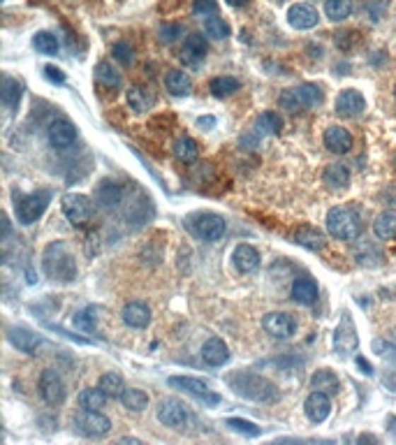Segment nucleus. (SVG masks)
Segmentation results:
<instances>
[{"label": "nucleus", "instance_id": "nucleus-33", "mask_svg": "<svg viewBox=\"0 0 396 445\" xmlns=\"http://www.w3.org/2000/svg\"><path fill=\"white\" fill-rule=\"evenodd\" d=\"M373 232L378 239H396V212L394 209H387V212H383L375 218Z\"/></svg>", "mask_w": 396, "mask_h": 445}, {"label": "nucleus", "instance_id": "nucleus-5", "mask_svg": "<svg viewBox=\"0 0 396 445\" xmlns=\"http://www.w3.org/2000/svg\"><path fill=\"white\" fill-rule=\"evenodd\" d=\"M49 202H52V190L42 188V190H35L30 192V195H23L16 200L14 204V214H16V221H19L21 225H33L37 223L42 214L47 212Z\"/></svg>", "mask_w": 396, "mask_h": 445}, {"label": "nucleus", "instance_id": "nucleus-36", "mask_svg": "<svg viewBox=\"0 0 396 445\" xmlns=\"http://www.w3.org/2000/svg\"><path fill=\"white\" fill-rule=\"evenodd\" d=\"M107 399L109 397L100 388H86V390H81L79 397H77L79 408H83V410H100V408H105Z\"/></svg>", "mask_w": 396, "mask_h": 445}, {"label": "nucleus", "instance_id": "nucleus-2", "mask_svg": "<svg viewBox=\"0 0 396 445\" xmlns=\"http://www.w3.org/2000/svg\"><path fill=\"white\" fill-rule=\"evenodd\" d=\"M227 385L239 394L243 399L250 401H260V404H267V401H276L281 394H278V388L267 381L264 376L252 374V371H234L227 376Z\"/></svg>", "mask_w": 396, "mask_h": 445}, {"label": "nucleus", "instance_id": "nucleus-12", "mask_svg": "<svg viewBox=\"0 0 396 445\" xmlns=\"http://www.w3.org/2000/svg\"><path fill=\"white\" fill-rule=\"evenodd\" d=\"M40 394H42V399H45V404L61 406L67 397V390H65L61 374L54 371V369H45L40 376Z\"/></svg>", "mask_w": 396, "mask_h": 445}, {"label": "nucleus", "instance_id": "nucleus-27", "mask_svg": "<svg viewBox=\"0 0 396 445\" xmlns=\"http://www.w3.org/2000/svg\"><path fill=\"white\" fill-rule=\"evenodd\" d=\"M294 241L308 250H322L327 246L325 232L318 230L315 225H301V228H297V232H294Z\"/></svg>", "mask_w": 396, "mask_h": 445}, {"label": "nucleus", "instance_id": "nucleus-41", "mask_svg": "<svg viewBox=\"0 0 396 445\" xmlns=\"http://www.w3.org/2000/svg\"><path fill=\"white\" fill-rule=\"evenodd\" d=\"M299 91V98H301V103H304V109H313V107H320L322 105V100H325V93H322V88L318 86V83H301V86H297Z\"/></svg>", "mask_w": 396, "mask_h": 445}, {"label": "nucleus", "instance_id": "nucleus-54", "mask_svg": "<svg viewBox=\"0 0 396 445\" xmlns=\"http://www.w3.org/2000/svg\"><path fill=\"white\" fill-rule=\"evenodd\" d=\"M227 5H232V7H246L250 0H225Z\"/></svg>", "mask_w": 396, "mask_h": 445}, {"label": "nucleus", "instance_id": "nucleus-53", "mask_svg": "<svg viewBox=\"0 0 396 445\" xmlns=\"http://www.w3.org/2000/svg\"><path fill=\"white\" fill-rule=\"evenodd\" d=\"M357 366L361 369V374H366V376H373V366H371L364 357H357Z\"/></svg>", "mask_w": 396, "mask_h": 445}, {"label": "nucleus", "instance_id": "nucleus-19", "mask_svg": "<svg viewBox=\"0 0 396 445\" xmlns=\"http://www.w3.org/2000/svg\"><path fill=\"white\" fill-rule=\"evenodd\" d=\"M206 40L204 35H199V33H195V35H188L185 37V45L181 47V63L188 65V68H197V65L206 58Z\"/></svg>", "mask_w": 396, "mask_h": 445}, {"label": "nucleus", "instance_id": "nucleus-25", "mask_svg": "<svg viewBox=\"0 0 396 445\" xmlns=\"http://www.w3.org/2000/svg\"><path fill=\"white\" fill-rule=\"evenodd\" d=\"M123 323L132 327V330H144L151 323V308L144 304V301H128L121 311Z\"/></svg>", "mask_w": 396, "mask_h": 445}, {"label": "nucleus", "instance_id": "nucleus-52", "mask_svg": "<svg viewBox=\"0 0 396 445\" xmlns=\"http://www.w3.org/2000/svg\"><path fill=\"white\" fill-rule=\"evenodd\" d=\"M197 128L211 130V128H216V119H214V116H199V119H197Z\"/></svg>", "mask_w": 396, "mask_h": 445}, {"label": "nucleus", "instance_id": "nucleus-24", "mask_svg": "<svg viewBox=\"0 0 396 445\" xmlns=\"http://www.w3.org/2000/svg\"><path fill=\"white\" fill-rule=\"evenodd\" d=\"M202 359H204V364L209 366H223L230 362V348H227V343L223 339L211 337L202 346Z\"/></svg>", "mask_w": 396, "mask_h": 445}, {"label": "nucleus", "instance_id": "nucleus-13", "mask_svg": "<svg viewBox=\"0 0 396 445\" xmlns=\"http://www.w3.org/2000/svg\"><path fill=\"white\" fill-rule=\"evenodd\" d=\"M77 125L67 119H54L47 128V139L54 149H67L77 141Z\"/></svg>", "mask_w": 396, "mask_h": 445}, {"label": "nucleus", "instance_id": "nucleus-7", "mask_svg": "<svg viewBox=\"0 0 396 445\" xmlns=\"http://www.w3.org/2000/svg\"><path fill=\"white\" fill-rule=\"evenodd\" d=\"M170 388L174 390H181L185 394H190V397H195L197 401H202V404L206 406H218L221 404V397H218L216 392H211V388L199 381V378H192V376H170Z\"/></svg>", "mask_w": 396, "mask_h": 445}, {"label": "nucleus", "instance_id": "nucleus-4", "mask_svg": "<svg viewBox=\"0 0 396 445\" xmlns=\"http://www.w3.org/2000/svg\"><path fill=\"white\" fill-rule=\"evenodd\" d=\"M185 230H188L192 237L199 239V241H221L227 232V221L221 214H214V212H197V214H190L185 218Z\"/></svg>", "mask_w": 396, "mask_h": 445}, {"label": "nucleus", "instance_id": "nucleus-23", "mask_svg": "<svg viewBox=\"0 0 396 445\" xmlns=\"http://www.w3.org/2000/svg\"><path fill=\"white\" fill-rule=\"evenodd\" d=\"M232 262H234V270L239 274L255 272L260 267V250L255 246H250V243H239L232 253Z\"/></svg>", "mask_w": 396, "mask_h": 445}, {"label": "nucleus", "instance_id": "nucleus-34", "mask_svg": "<svg viewBox=\"0 0 396 445\" xmlns=\"http://www.w3.org/2000/svg\"><path fill=\"white\" fill-rule=\"evenodd\" d=\"M98 388L103 390L109 399H121V394L125 390V381L119 371H107V374H103V378H100Z\"/></svg>", "mask_w": 396, "mask_h": 445}, {"label": "nucleus", "instance_id": "nucleus-32", "mask_svg": "<svg viewBox=\"0 0 396 445\" xmlns=\"http://www.w3.org/2000/svg\"><path fill=\"white\" fill-rule=\"evenodd\" d=\"M121 404L132 413H141V410L148 408V394L139 388H125L121 394Z\"/></svg>", "mask_w": 396, "mask_h": 445}, {"label": "nucleus", "instance_id": "nucleus-50", "mask_svg": "<svg viewBox=\"0 0 396 445\" xmlns=\"http://www.w3.org/2000/svg\"><path fill=\"white\" fill-rule=\"evenodd\" d=\"M364 12H366V19L368 21L378 23V21H380L383 12H385V0H368L366 7H364Z\"/></svg>", "mask_w": 396, "mask_h": 445}, {"label": "nucleus", "instance_id": "nucleus-29", "mask_svg": "<svg viewBox=\"0 0 396 445\" xmlns=\"http://www.w3.org/2000/svg\"><path fill=\"white\" fill-rule=\"evenodd\" d=\"M165 88L176 98H185L192 91V79L183 70H170L165 74Z\"/></svg>", "mask_w": 396, "mask_h": 445}, {"label": "nucleus", "instance_id": "nucleus-55", "mask_svg": "<svg viewBox=\"0 0 396 445\" xmlns=\"http://www.w3.org/2000/svg\"><path fill=\"white\" fill-rule=\"evenodd\" d=\"M394 98H396V86H394Z\"/></svg>", "mask_w": 396, "mask_h": 445}, {"label": "nucleus", "instance_id": "nucleus-20", "mask_svg": "<svg viewBox=\"0 0 396 445\" xmlns=\"http://www.w3.org/2000/svg\"><path fill=\"white\" fill-rule=\"evenodd\" d=\"M322 141H325L327 151H332L336 156L350 154V149H352V135L343 128V125H330V128L325 130Z\"/></svg>", "mask_w": 396, "mask_h": 445}, {"label": "nucleus", "instance_id": "nucleus-45", "mask_svg": "<svg viewBox=\"0 0 396 445\" xmlns=\"http://www.w3.org/2000/svg\"><path fill=\"white\" fill-rule=\"evenodd\" d=\"M225 424L230 427L232 432H237V434L248 436V439H257V436L262 434V429H260L257 424H252L250 420H241V417H227V420H225Z\"/></svg>", "mask_w": 396, "mask_h": 445}, {"label": "nucleus", "instance_id": "nucleus-14", "mask_svg": "<svg viewBox=\"0 0 396 445\" xmlns=\"http://www.w3.org/2000/svg\"><path fill=\"white\" fill-rule=\"evenodd\" d=\"M304 413L306 417L310 420L313 424H322L327 417H330L332 413V401H330V394L327 392H320V390H313L306 397L304 401Z\"/></svg>", "mask_w": 396, "mask_h": 445}, {"label": "nucleus", "instance_id": "nucleus-51", "mask_svg": "<svg viewBox=\"0 0 396 445\" xmlns=\"http://www.w3.org/2000/svg\"><path fill=\"white\" fill-rule=\"evenodd\" d=\"M45 77L54 83H65V72L56 65H45Z\"/></svg>", "mask_w": 396, "mask_h": 445}, {"label": "nucleus", "instance_id": "nucleus-26", "mask_svg": "<svg viewBox=\"0 0 396 445\" xmlns=\"http://www.w3.org/2000/svg\"><path fill=\"white\" fill-rule=\"evenodd\" d=\"M290 295L301 306L315 304V299H318V283L310 279V276H301V279H297V281L292 283Z\"/></svg>", "mask_w": 396, "mask_h": 445}, {"label": "nucleus", "instance_id": "nucleus-21", "mask_svg": "<svg viewBox=\"0 0 396 445\" xmlns=\"http://www.w3.org/2000/svg\"><path fill=\"white\" fill-rule=\"evenodd\" d=\"M125 103L134 114H146L156 107V93L148 86H130L125 93Z\"/></svg>", "mask_w": 396, "mask_h": 445}, {"label": "nucleus", "instance_id": "nucleus-38", "mask_svg": "<svg viewBox=\"0 0 396 445\" xmlns=\"http://www.w3.org/2000/svg\"><path fill=\"white\" fill-rule=\"evenodd\" d=\"M33 47L45 56H56L58 52H61V42H58V37L49 30L35 33V35H33Z\"/></svg>", "mask_w": 396, "mask_h": 445}, {"label": "nucleus", "instance_id": "nucleus-16", "mask_svg": "<svg viewBox=\"0 0 396 445\" xmlns=\"http://www.w3.org/2000/svg\"><path fill=\"white\" fill-rule=\"evenodd\" d=\"M352 258H355V262L357 265H361V267H380L383 265V260H385V255H383V248L378 246V243H373V241H368V239H359V241H355L352 243Z\"/></svg>", "mask_w": 396, "mask_h": 445}, {"label": "nucleus", "instance_id": "nucleus-47", "mask_svg": "<svg viewBox=\"0 0 396 445\" xmlns=\"http://www.w3.org/2000/svg\"><path fill=\"white\" fill-rule=\"evenodd\" d=\"M98 311L88 306V308H83L79 311L77 316H74V327H79L81 332H95V325H98Z\"/></svg>", "mask_w": 396, "mask_h": 445}, {"label": "nucleus", "instance_id": "nucleus-28", "mask_svg": "<svg viewBox=\"0 0 396 445\" xmlns=\"http://www.w3.org/2000/svg\"><path fill=\"white\" fill-rule=\"evenodd\" d=\"M322 181H325V186L332 188V190L348 188V183H350V167L343 165V163L327 165L325 172H322Z\"/></svg>", "mask_w": 396, "mask_h": 445}, {"label": "nucleus", "instance_id": "nucleus-10", "mask_svg": "<svg viewBox=\"0 0 396 445\" xmlns=\"http://www.w3.org/2000/svg\"><path fill=\"white\" fill-rule=\"evenodd\" d=\"M156 417L160 424L170 427V429H185L192 420L188 406L179 399H163L156 408Z\"/></svg>", "mask_w": 396, "mask_h": 445}, {"label": "nucleus", "instance_id": "nucleus-43", "mask_svg": "<svg viewBox=\"0 0 396 445\" xmlns=\"http://www.w3.org/2000/svg\"><path fill=\"white\" fill-rule=\"evenodd\" d=\"M204 33L206 37L211 40H225L230 37V26H227V21L221 19V16H209V19H204Z\"/></svg>", "mask_w": 396, "mask_h": 445}, {"label": "nucleus", "instance_id": "nucleus-39", "mask_svg": "<svg viewBox=\"0 0 396 445\" xmlns=\"http://www.w3.org/2000/svg\"><path fill=\"white\" fill-rule=\"evenodd\" d=\"M281 128H283V119L276 112H262L255 121L257 135H276V132H281Z\"/></svg>", "mask_w": 396, "mask_h": 445}, {"label": "nucleus", "instance_id": "nucleus-48", "mask_svg": "<svg viewBox=\"0 0 396 445\" xmlns=\"http://www.w3.org/2000/svg\"><path fill=\"white\" fill-rule=\"evenodd\" d=\"M112 56L123 65H132L134 63V49L128 45V42H116L112 47Z\"/></svg>", "mask_w": 396, "mask_h": 445}, {"label": "nucleus", "instance_id": "nucleus-44", "mask_svg": "<svg viewBox=\"0 0 396 445\" xmlns=\"http://www.w3.org/2000/svg\"><path fill=\"white\" fill-rule=\"evenodd\" d=\"M278 105H281V109H285V112H290V114L304 112V103H301L297 88H285L281 93V98H278Z\"/></svg>", "mask_w": 396, "mask_h": 445}, {"label": "nucleus", "instance_id": "nucleus-3", "mask_svg": "<svg viewBox=\"0 0 396 445\" xmlns=\"http://www.w3.org/2000/svg\"><path fill=\"white\" fill-rule=\"evenodd\" d=\"M361 230H364V223H361V216L357 209L341 204L327 212V232H330L334 239L355 241L359 239Z\"/></svg>", "mask_w": 396, "mask_h": 445}, {"label": "nucleus", "instance_id": "nucleus-22", "mask_svg": "<svg viewBox=\"0 0 396 445\" xmlns=\"http://www.w3.org/2000/svg\"><path fill=\"white\" fill-rule=\"evenodd\" d=\"M95 202L107 209V212H112V209H119L123 204V188L119 186V183L114 181H100L98 188H95Z\"/></svg>", "mask_w": 396, "mask_h": 445}, {"label": "nucleus", "instance_id": "nucleus-8", "mask_svg": "<svg viewBox=\"0 0 396 445\" xmlns=\"http://www.w3.org/2000/svg\"><path fill=\"white\" fill-rule=\"evenodd\" d=\"M332 346H334V352L339 357H348V355H352V352L359 348L357 327H355V323H352L350 313L341 316V320H339V325H336V330H334Z\"/></svg>", "mask_w": 396, "mask_h": 445}, {"label": "nucleus", "instance_id": "nucleus-42", "mask_svg": "<svg viewBox=\"0 0 396 445\" xmlns=\"http://www.w3.org/2000/svg\"><path fill=\"white\" fill-rule=\"evenodd\" d=\"M325 14L332 21H343L352 14V0H327Z\"/></svg>", "mask_w": 396, "mask_h": 445}, {"label": "nucleus", "instance_id": "nucleus-30", "mask_svg": "<svg viewBox=\"0 0 396 445\" xmlns=\"http://www.w3.org/2000/svg\"><path fill=\"white\" fill-rule=\"evenodd\" d=\"M21 96H23L21 81L10 77V74H5L3 86H0V98H3V105L14 112V109H19V105H21Z\"/></svg>", "mask_w": 396, "mask_h": 445}, {"label": "nucleus", "instance_id": "nucleus-6", "mask_svg": "<svg viewBox=\"0 0 396 445\" xmlns=\"http://www.w3.org/2000/svg\"><path fill=\"white\" fill-rule=\"evenodd\" d=\"M72 429L77 432L83 439H103L109 432H112V420L100 410H83L74 415L72 420Z\"/></svg>", "mask_w": 396, "mask_h": 445}, {"label": "nucleus", "instance_id": "nucleus-37", "mask_svg": "<svg viewBox=\"0 0 396 445\" xmlns=\"http://www.w3.org/2000/svg\"><path fill=\"white\" fill-rule=\"evenodd\" d=\"M310 388L334 394L339 392V378H336V374L330 371V369H320V371H315L313 378H310Z\"/></svg>", "mask_w": 396, "mask_h": 445}, {"label": "nucleus", "instance_id": "nucleus-49", "mask_svg": "<svg viewBox=\"0 0 396 445\" xmlns=\"http://www.w3.org/2000/svg\"><path fill=\"white\" fill-rule=\"evenodd\" d=\"M218 12V0H192V14L195 16H214Z\"/></svg>", "mask_w": 396, "mask_h": 445}, {"label": "nucleus", "instance_id": "nucleus-1", "mask_svg": "<svg viewBox=\"0 0 396 445\" xmlns=\"http://www.w3.org/2000/svg\"><path fill=\"white\" fill-rule=\"evenodd\" d=\"M42 270L52 281L70 283L77 279V260L67 241H52L42 253Z\"/></svg>", "mask_w": 396, "mask_h": 445}, {"label": "nucleus", "instance_id": "nucleus-35", "mask_svg": "<svg viewBox=\"0 0 396 445\" xmlns=\"http://www.w3.org/2000/svg\"><path fill=\"white\" fill-rule=\"evenodd\" d=\"M95 79L103 83L105 88L109 91H119L121 88V83H123V77H121V72L114 68L112 63H98V68H95Z\"/></svg>", "mask_w": 396, "mask_h": 445}, {"label": "nucleus", "instance_id": "nucleus-17", "mask_svg": "<svg viewBox=\"0 0 396 445\" xmlns=\"http://www.w3.org/2000/svg\"><path fill=\"white\" fill-rule=\"evenodd\" d=\"M7 341L12 343L14 348H19L26 355H37V350L42 346V337L26 327H10L7 330Z\"/></svg>", "mask_w": 396, "mask_h": 445}, {"label": "nucleus", "instance_id": "nucleus-11", "mask_svg": "<svg viewBox=\"0 0 396 445\" xmlns=\"http://www.w3.org/2000/svg\"><path fill=\"white\" fill-rule=\"evenodd\" d=\"M262 327L269 337L278 341H288L297 334V318L285 313V311H272L262 318Z\"/></svg>", "mask_w": 396, "mask_h": 445}, {"label": "nucleus", "instance_id": "nucleus-40", "mask_svg": "<svg viewBox=\"0 0 396 445\" xmlns=\"http://www.w3.org/2000/svg\"><path fill=\"white\" fill-rule=\"evenodd\" d=\"M239 79H234V77H227V74H223V77H214L211 83H209V91L216 96V98H227V96H232V93H237L239 91Z\"/></svg>", "mask_w": 396, "mask_h": 445}, {"label": "nucleus", "instance_id": "nucleus-46", "mask_svg": "<svg viewBox=\"0 0 396 445\" xmlns=\"http://www.w3.org/2000/svg\"><path fill=\"white\" fill-rule=\"evenodd\" d=\"M183 35H185V28L176 21H167L158 28V40L163 42V45H174V42Z\"/></svg>", "mask_w": 396, "mask_h": 445}, {"label": "nucleus", "instance_id": "nucleus-31", "mask_svg": "<svg viewBox=\"0 0 396 445\" xmlns=\"http://www.w3.org/2000/svg\"><path fill=\"white\" fill-rule=\"evenodd\" d=\"M172 151H174V158L179 163H183V165H192L199 158V146H197V141L192 139V137H188V135H183V137H179L174 141V146H172Z\"/></svg>", "mask_w": 396, "mask_h": 445}, {"label": "nucleus", "instance_id": "nucleus-9", "mask_svg": "<svg viewBox=\"0 0 396 445\" xmlns=\"http://www.w3.org/2000/svg\"><path fill=\"white\" fill-rule=\"evenodd\" d=\"M61 209H63V216L72 225H86L93 218V212H95L93 200L88 195H81V192H67V195H63Z\"/></svg>", "mask_w": 396, "mask_h": 445}, {"label": "nucleus", "instance_id": "nucleus-15", "mask_svg": "<svg viewBox=\"0 0 396 445\" xmlns=\"http://www.w3.org/2000/svg\"><path fill=\"white\" fill-rule=\"evenodd\" d=\"M364 109H366V100L355 88H345L339 93V98H336V114L343 116V119H355V116H361Z\"/></svg>", "mask_w": 396, "mask_h": 445}, {"label": "nucleus", "instance_id": "nucleus-18", "mask_svg": "<svg viewBox=\"0 0 396 445\" xmlns=\"http://www.w3.org/2000/svg\"><path fill=\"white\" fill-rule=\"evenodd\" d=\"M288 21H290V26L297 28V30H310L320 23V14H318V10L313 5L297 3L288 10Z\"/></svg>", "mask_w": 396, "mask_h": 445}]
</instances>
